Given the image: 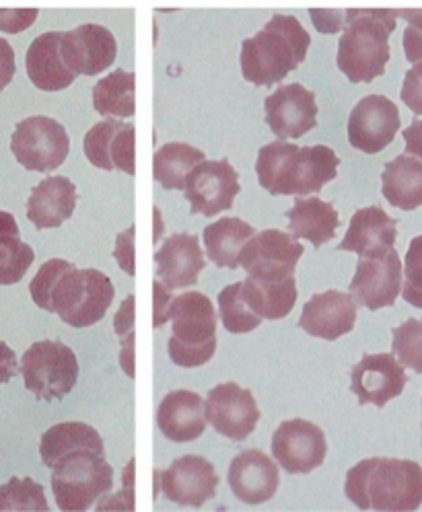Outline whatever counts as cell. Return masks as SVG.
Here are the masks:
<instances>
[{
  "instance_id": "cell-1",
  "label": "cell",
  "mask_w": 422,
  "mask_h": 512,
  "mask_svg": "<svg viewBox=\"0 0 422 512\" xmlns=\"http://www.w3.org/2000/svg\"><path fill=\"white\" fill-rule=\"evenodd\" d=\"M33 303L56 313L70 327L95 325L110 311L114 284L99 270H77L66 260H48L29 284Z\"/></svg>"
},
{
  "instance_id": "cell-2",
  "label": "cell",
  "mask_w": 422,
  "mask_h": 512,
  "mask_svg": "<svg viewBox=\"0 0 422 512\" xmlns=\"http://www.w3.org/2000/svg\"><path fill=\"white\" fill-rule=\"evenodd\" d=\"M340 159L326 144L297 146L287 140H274L262 146L256 161L260 186L272 196H311L320 194L336 179Z\"/></svg>"
},
{
  "instance_id": "cell-3",
  "label": "cell",
  "mask_w": 422,
  "mask_h": 512,
  "mask_svg": "<svg viewBox=\"0 0 422 512\" xmlns=\"http://www.w3.org/2000/svg\"><path fill=\"white\" fill-rule=\"evenodd\" d=\"M344 494L361 510H416L422 504V467L410 459H363L348 469Z\"/></svg>"
},
{
  "instance_id": "cell-4",
  "label": "cell",
  "mask_w": 422,
  "mask_h": 512,
  "mask_svg": "<svg viewBox=\"0 0 422 512\" xmlns=\"http://www.w3.org/2000/svg\"><path fill=\"white\" fill-rule=\"evenodd\" d=\"M309 46V33L297 17L274 15L254 38L243 40L241 75L258 87H272L305 62Z\"/></svg>"
},
{
  "instance_id": "cell-5",
  "label": "cell",
  "mask_w": 422,
  "mask_h": 512,
  "mask_svg": "<svg viewBox=\"0 0 422 512\" xmlns=\"http://www.w3.org/2000/svg\"><path fill=\"white\" fill-rule=\"evenodd\" d=\"M344 15L338 68L350 83H373L390 62V35L396 29L398 11L350 9Z\"/></svg>"
},
{
  "instance_id": "cell-6",
  "label": "cell",
  "mask_w": 422,
  "mask_h": 512,
  "mask_svg": "<svg viewBox=\"0 0 422 512\" xmlns=\"http://www.w3.org/2000/svg\"><path fill=\"white\" fill-rule=\"evenodd\" d=\"M167 321L173 323L169 338V358L184 369L202 367L217 352V313L204 292L192 290L171 297Z\"/></svg>"
},
{
  "instance_id": "cell-7",
  "label": "cell",
  "mask_w": 422,
  "mask_h": 512,
  "mask_svg": "<svg viewBox=\"0 0 422 512\" xmlns=\"http://www.w3.org/2000/svg\"><path fill=\"white\" fill-rule=\"evenodd\" d=\"M112 488L114 469L105 461V451L81 449L62 457L52 467V492L60 510H89Z\"/></svg>"
},
{
  "instance_id": "cell-8",
  "label": "cell",
  "mask_w": 422,
  "mask_h": 512,
  "mask_svg": "<svg viewBox=\"0 0 422 512\" xmlns=\"http://www.w3.org/2000/svg\"><path fill=\"white\" fill-rule=\"evenodd\" d=\"M21 375L25 389L38 399H62L79 381V360L64 342L42 340L31 344L23 354Z\"/></svg>"
},
{
  "instance_id": "cell-9",
  "label": "cell",
  "mask_w": 422,
  "mask_h": 512,
  "mask_svg": "<svg viewBox=\"0 0 422 512\" xmlns=\"http://www.w3.org/2000/svg\"><path fill=\"white\" fill-rule=\"evenodd\" d=\"M11 151L27 171L50 173L66 161L70 140L60 122L48 116H31L15 126Z\"/></svg>"
},
{
  "instance_id": "cell-10",
  "label": "cell",
  "mask_w": 422,
  "mask_h": 512,
  "mask_svg": "<svg viewBox=\"0 0 422 512\" xmlns=\"http://www.w3.org/2000/svg\"><path fill=\"white\" fill-rule=\"evenodd\" d=\"M350 297L369 311L394 307L402 290V262L392 247L377 255H365L357 264L355 278L350 280Z\"/></svg>"
},
{
  "instance_id": "cell-11",
  "label": "cell",
  "mask_w": 422,
  "mask_h": 512,
  "mask_svg": "<svg viewBox=\"0 0 422 512\" xmlns=\"http://www.w3.org/2000/svg\"><path fill=\"white\" fill-rule=\"evenodd\" d=\"M303 255V245L289 233L266 229L254 235L239 253V266L258 280H285L295 276L297 262Z\"/></svg>"
},
{
  "instance_id": "cell-12",
  "label": "cell",
  "mask_w": 422,
  "mask_h": 512,
  "mask_svg": "<svg viewBox=\"0 0 422 512\" xmlns=\"http://www.w3.org/2000/svg\"><path fill=\"white\" fill-rule=\"evenodd\" d=\"M204 414L206 422L233 443L245 441L256 430L262 416L254 393L237 383H221L210 389Z\"/></svg>"
},
{
  "instance_id": "cell-13",
  "label": "cell",
  "mask_w": 422,
  "mask_h": 512,
  "mask_svg": "<svg viewBox=\"0 0 422 512\" xmlns=\"http://www.w3.org/2000/svg\"><path fill=\"white\" fill-rule=\"evenodd\" d=\"M272 455L291 475L311 473L326 461V434L318 424L309 420H285L272 434Z\"/></svg>"
},
{
  "instance_id": "cell-14",
  "label": "cell",
  "mask_w": 422,
  "mask_h": 512,
  "mask_svg": "<svg viewBox=\"0 0 422 512\" xmlns=\"http://www.w3.org/2000/svg\"><path fill=\"white\" fill-rule=\"evenodd\" d=\"M400 126V112L392 99L367 95L348 116V142L361 153L377 155L394 142Z\"/></svg>"
},
{
  "instance_id": "cell-15",
  "label": "cell",
  "mask_w": 422,
  "mask_h": 512,
  "mask_svg": "<svg viewBox=\"0 0 422 512\" xmlns=\"http://www.w3.org/2000/svg\"><path fill=\"white\" fill-rule=\"evenodd\" d=\"M184 192L192 214L215 216L233 208V202L241 192L239 175L227 159H204L188 173Z\"/></svg>"
},
{
  "instance_id": "cell-16",
  "label": "cell",
  "mask_w": 422,
  "mask_h": 512,
  "mask_svg": "<svg viewBox=\"0 0 422 512\" xmlns=\"http://www.w3.org/2000/svg\"><path fill=\"white\" fill-rule=\"evenodd\" d=\"M60 54L68 70H73L77 77H95L116 62L118 44L108 27L85 23L60 33Z\"/></svg>"
},
{
  "instance_id": "cell-17",
  "label": "cell",
  "mask_w": 422,
  "mask_h": 512,
  "mask_svg": "<svg viewBox=\"0 0 422 512\" xmlns=\"http://www.w3.org/2000/svg\"><path fill=\"white\" fill-rule=\"evenodd\" d=\"M406 371L394 354H365L350 371V391L359 397V406L385 408L404 393Z\"/></svg>"
},
{
  "instance_id": "cell-18",
  "label": "cell",
  "mask_w": 422,
  "mask_h": 512,
  "mask_svg": "<svg viewBox=\"0 0 422 512\" xmlns=\"http://www.w3.org/2000/svg\"><path fill=\"white\" fill-rule=\"evenodd\" d=\"M266 124L278 140H295L318 126L315 93L299 83L278 87L264 101Z\"/></svg>"
},
{
  "instance_id": "cell-19",
  "label": "cell",
  "mask_w": 422,
  "mask_h": 512,
  "mask_svg": "<svg viewBox=\"0 0 422 512\" xmlns=\"http://www.w3.org/2000/svg\"><path fill=\"white\" fill-rule=\"evenodd\" d=\"M219 482L215 465L200 455H184L161 471L165 498L180 506L202 508L210 498H215Z\"/></svg>"
},
{
  "instance_id": "cell-20",
  "label": "cell",
  "mask_w": 422,
  "mask_h": 512,
  "mask_svg": "<svg viewBox=\"0 0 422 512\" xmlns=\"http://www.w3.org/2000/svg\"><path fill=\"white\" fill-rule=\"evenodd\" d=\"M85 157L91 165L112 171L120 169L128 175L136 173V128L122 120L108 118L95 124L83 142Z\"/></svg>"
},
{
  "instance_id": "cell-21",
  "label": "cell",
  "mask_w": 422,
  "mask_h": 512,
  "mask_svg": "<svg viewBox=\"0 0 422 512\" xmlns=\"http://www.w3.org/2000/svg\"><path fill=\"white\" fill-rule=\"evenodd\" d=\"M357 325V303L340 290H326L313 295L301 313L299 327L313 338L334 342L350 334Z\"/></svg>"
},
{
  "instance_id": "cell-22",
  "label": "cell",
  "mask_w": 422,
  "mask_h": 512,
  "mask_svg": "<svg viewBox=\"0 0 422 512\" xmlns=\"http://www.w3.org/2000/svg\"><path fill=\"white\" fill-rule=\"evenodd\" d=\"M227 478L235 498L250 506L272 500L280 486L276 463L258 449L235 455L229 465Z\"/></svg>"
},
{
  "instance_id": "cell-23",
  "label": "cell",
  "mask_w": 422,
  "mask_h": 512,
  "mask_svg": "<svg viewBox=\"0 0 422 512\" xmlns=\"http://www.w3.org/2000/svg\"><path fill=\"white\" fill-rule=\"evenodd\" d=\"M157 278L167 290L194 286L206 266L198 237L192 233H175L165 239L155 253Z\"/></svg>"
},
{
  "instance_id": "cell-24",
  "label": "cell",
  "mask_w": 422,
  "mask_h": 512,
  "mask_svg": "<svg viewBox=\"0 0 422 512\" xmlns=\"http://www.w3.org/2000/svg\"><path fill=\"white\" fill-rule=\"evenodd\" d=\"M77 200V186L68 177H46L29 194L27 218L40 231L58 229L75 214Z\"/></svg>"
},
{
  "instance_id": "cell-25",
  "label": "cell",
  "mask_w": 422,
  "mask_h": 512,
  "mask_svg": "<svg viewBox=\"0 0 422 512\" xmlns=\"http://www.w3.org/2000/svg\"><path fill=\"white\" fill-rule=\"evenodd\" d=\"M398 221L379 206L361 208L350 218L348 231L338 245L340 251H353L359 258L377 255L396 245Z\"/></svg>"
},
{
  "instance_id": "cell-26",
  "label": "cell",
  "mask_w": 422,
  "mask_h": 512,
  "mask_svg": "<svg viewBox=\"0 0 422 512\" xmlns=\"http://www.w3.org/2000/svg\"><path fill=\"white\" fill-rule=\"evenodd\" d=\"M157 426L173 443L196 441L206 428L202 397L188 389L167 393L157 408Z\"/></svg>"
},
{
  "instance_id": "cell-27",
  "label": "cell",
  "mask_w": 422,
  "mask_h": 512,
  "mask_svg": "<svg viewBox=\"0 0 422 512\" xmlns=\"http://www.w3.org/2000/svg\"><path fill=\"white\" fill-rule=\"evenodd\" d=\"M25 66L29 81L40 91L56 93L75 83L77 75L62 60L60 31L42 33L35 38L25 54Z\"/></svg>"
},
{
  "instance_id": "cell-28",
  "label": "cell",
  "mask_w": 422,
  "mask_h": 512,
  "mask_svg": "<svg viewBox=\"0 0 422 512\" xmlns=\"http://www.w3.org/2000/svg\"><path fill=\"white\" fill-rule=\"evenodd\" d=\"M287 218L289 235L293 239H305L313 247L332 241L340 227V216L334 204L320 198H297Z\"/></svg>"
},
{
  "instance_id": "cell-29",
  "label": "cell",
  "mask_w": 422,
  "mask_h": 512,
  "mask_svg": "<svg viewBox=\"0 0 422 512\" xmlns=\"http://www.w3.org/2000/svg\"><path fill=\"white\" fill-rule=\"evenodd\" d=\"M241 297L260 319H285L297 303V282L295 276L274 282L248 276L241 282Z\"/></svg>"
},
{
  "instance_id": "cell-30",
  "label": "cell",
  "mask_w": 422,
  "mask_h": 512,
  "mask_svg": "<svg viewBox=\"0 0 422 512\" xmlns=\"http://www.w3.org/2000/svg\"><path fill=\"white\" fill-rule=\"evenodd\" d=\"M381 194L394 208L406 212L422 206V159L400 155L385 165Z\"/></svg>"
},
{
  "instance_id": "cell-31",
  "label": "cell",
  "mask_w": 422,
  "mask_h": 512,
  "mask_svg": "<svg viewBox=\"0 0 422 512\" xmlns=\"http://www.w3.org/2000/svg\"><path fill=\"white\" fill-rule=\"evenodd\" d=\"M256 235V229L241 218L225 216L204 229V247L208 260L217 268H239V253L243 245Z\"/></svg>"
},
{
  "instance_id": "cell-32",
  "label": "cell",
  "mask_w": 422,
  "mask_h": 512,
  "mask_svg": "<svg viewBox=\"0 0 422 512\" xmlns=\"http://www.w3.org/2000/svg\"><path fill=\"white\" fill-rule=\"evenodd\" d=\"M81 449L105 451L99 432L85 422H62L42 434L40 457L48 469H52L62 457Z\"/></svg>"
},
{
  "instance_id": "cell-33",
  "label": "cell",
  "mask_w": 422,
  "mask_h": 512,
  "mask_svg": "<svg viewBox=\"0 0 422 512\" xmlns=\"http://www.w3.org/2000/svg\"><path fill=\"white\" fill-rule=\"evenodd\" d=\"M93 107L105 118H132L136 112V75L116 68L93 89Z\"/></svg>"
},
{
  "instance_id": "cell-34",
  "label": "cell",
  "mask_w": 422,
  "mask_h": 512,
  "mask_svg": "<svg viewBox=\"0 0 422 512\" xmlns=\"http://www.w3.org/2000/svg\"><path fill=\"white\" fill-rule=\"evenodd\" d=\"M33 260V249L19 239V225L15 216L0 210V286L21 282Z\"/></svg>"
},
{
  "instance_id": "cell-35",
  "label": "cell",
  "mask_w": 422,
  "mask_h": 512,
  "mask_svg": "<svg viewBox=\"0 0 422 512\" xmlns=\"http://www.w3.org/2000/svg\"><path fill=\"white\" fill-rule=\"evenodd\" d=\"M206 157L186 142L163 144L153 157V177L163 190H184L188 173Z\"/></svg>"
},
{
  "instance_id": "cell-36",
  "label": "cell",
  "mask_w": 422,
  "mask_h": 512,
  "mask_svg": "<svg viewBox=\"0 0 422 512\" xmlns=\"http://www.w3.org/2000/svg\"><path fill=\"white\" fill-rule=\"evenodd\" d=\"M219 313L225 329L231 334H250L262 323V319L245 305L241 297V282L219 292Z\"/></svg>"
},
{
  "instance_id": "cell-37",
  "label": "cell",
  "mask_w": 422,
  "mask_h": 512,
  "mask_svg": "<svg viewBox=\"0 0 422 512\" xmlns=\"http://www.w3.org/2000/svg\"><path fill=\"white\" fill-rule=\"evenodd\" d=\"M392 354L402 367L422 373V319H408L392 329Z\"/></svg>"
},
{
  "instance_id": "cell-38",
  "label": "cell",
  "mask_w": 422,
  "mask_h": 512,
  "mask_svg": "<svg viewBox=\"0 0 422 512\" xmlns=\"http://www.w3.org/2000/svg\"><path fill=\"white\" fill-rule=\"evenodd\" d=\"M0 510H48L42 484L31 478H11L0 486Z\"/></svg>"
},
{
  "instance_id": "cell-39",
  "label": "cell",
  "mask_w": 422,
  "mask_h": 512,
  "mask_svg": "<svg viewBox=\"0 0 422 512\" xmlns=\"http://www.w3.org/2000/svg\"><path fill=\"white\" fill-rule=\"evenodd\" d=\"M402 297L408 305L422 309V235L414 237L408 245L402 278Z\"/></svg>"
},
{
  "instance_id": "cell-40",
  "label": "cell",
  "mask_w": 422,
  "mask_h": 512,
  "mask_svg": "<svg viewBox=\"0 0 422 512\" xmlns=\"http://www.w3.org/2000/svg\"><path fill=\"white\" fill-rule=\"evenodd\" d=\"M402 101L410 112L422 116V62H416V66L406 72L402 85Z\"/></svg>"
},
{
  "instance_id": "cell-41",
  "label": "cell",
  "mask_w": 422,
  "mask_h": 512,
  "mask_svg": "<svg viewBox=\"0 0 422 512\" xmlns=\"http://www.w3.org/2000/svg\"><path fill=\"white\" fill-rule=\"evenodd\" d=\"M38 9H0V31L21 33L38 19Z\"/></svg>"
},
{
  "instance_id": "cell-42",
  "label": "cell",
  "mask_w": 422,
  "mask_h": 512,
  "mask_svg": "<svg viewBox=\"0 0 422 512\" xmlns=\"http://www.w3.org/2000/svg\"><path fill=\"white\" fill-rule=\"evenodd\" d=\"M15 72V52L5 38H0V91H5L13 83Z\"/></svg>"
},
{
  "instance_id": "cell-43",
  "label": "cell",
  "mask_w": 422,
  "mask_h": 512,
  "mask_svg": "<svg viewBox=\"0 0 422 512\" xmlns=\"http://www.w3.org/2000/svg\"><path fill=\"white\" fill-rule=\"evenodd\" d=\"M313 25L318 27L322 33H338L344 27L342 11H324V9H313L311 11Z\"/></svg>"
},
{
  "instance_id": "cell-44",
  "label": "cell",
  "mask_w": 422,
  "mask_h": 512,
  "mask_svg": "<svg viewBox=\"0 0 422 512\" xmlns=\"http://www.w3.org/2000/svg\"><path fill=\"white\" fill-rule=\"evenodd\" d=\"M17 373H19V362H17L15 350L9 344L0 342V385L9 383Z\"/></svg>"
},
{
  "instance_id": "cell-45",
  "label": "cell",
  "mask_w": 422,
  "mask_h": 512,
  "mask_svg": "<svg viewBox=\"0 0 422 512\" xmlns=\"http://www.w3.org/2000/svg\"><path fill=\"white\" fill-rule=\"evenodd\" d=\"M404 54L412 64L422 62V31L412 25L404 31Z\"/></svg>"
},
{
  "instance_id": "cell-46",
  "label": "cell",
  "mask_w": 422,
  "mask_h": 512,
  "mask_svg": "<svg viewBox=\"0 0 422 512\" xmlns=\"http://www.w3.org/2000/svg\"><path fill=\"white\" fill-rule=\"evenodd\" d=\"M406 142V155H412L416 159H422V120H414L404 132Z\"/></svg>"
},
{
  "instance_id": "cell-47",
  "label": "cell",
  "mask_w": 422,
  "mask_h": 512,
  "mask_svg": "<svg viewBox=\"0 0 422 512\" xmlns=\"http://www.w3.org/2000/svg\"><path fill=\"white\" fill-rule=\"evenodd\" d=\"M169 301H171L169 290H167L165 286H161L159 282H155V319H153V325H155V327L167 323L165 311H167Z\"/></svg>"
},
{
  "instance_id": "cell-48",
  "label": "cell",
  "mask_w": 422,
  "mask_h": 512,
  "mask_svg": "<svg viewBox=\"0 0 422 512\" xmlns=\"http://www.w3.org/2000/svg\"><path fill=\"white\" fill-rule=\"evenodd\" d=\"M398 17L406 19L412 27L422 31V9H404V11H398Z\"/></svg>"
}]
</instances>
